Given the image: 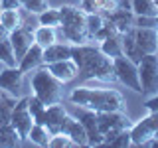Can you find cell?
<instances>
[{
	"instance_id": "obj_1",
	"label": "cell",
	"mask_w": 158,
	"mask_h": 148,
	"mask_svg": "<svg viewBox=\"0 0 158 148\" xmlns=\"http://www.w3.org/2000/svg\"><path fill=\"white\" fill-rule=\"evenodd\" d=\"M71 57L79 67V79H99L105 83L117 81L115 69H113V59L101 51V47L79 43L71 46Z\"/></svg>"
},
{
	"instance_id": "obj_2",
	"label": "cell",
	"mask_w": 158,
	"mask_h": 148,
	"mask_svg": "<svg viewBox=\"0 0 158 148\" xmlns=\"http://www.w3.org/2000/svg\"><path fill=\"white\" fill-rule=\"evenodd\" d=\"M69 103L91 109L95 113L103 111H123V95L115 89H89L77 87L69 93Z\"/></svg>"
},
{
	"instance_id": "obj_3",
	"label": "cell",
	"mask_w": 158,
	"mask_h": 148,
	"mask_svg": "<svg viewBox=\"0 0 158 148\" xmlns=\"http://www.w3.org/2000/svg\"><path fill=\"white\" fill-rule=\"evenodd\" d=\"M61 14V26L57 30L61 32L63 42L71 43V46H79V43L89 42L87 36V14L81 8L75 6H61L59 8Z\"/></svg>"
},
{
	"instance_id": "obj_4",
	"label": "cell",
	"mask_w": 158,
	"mask_h": 148,
	"mask_svg": "<svg viewBox=\"0 0 158 148\" xmlns=\"http://www.w3.org/2000/svg\"><path fill=\"white\" fill-rule=\"evenodd\" d=\"M32 89H34V95L40 97L46 105L59 103L63 95V83L57 77H53L46 69V65L38 67L36 73L32 75Z\"/></svg>"
},
{
	"instance_id": "obj_5",
	"label": "cell",
	"mask_w": 158,
	"mask_h": 148,
	"mask_svg": "<svg viewBox=\"0 0 158 148\" xmlns=\"http://www.w3.org/2000/svg\"><path fill=\"white\" fill-rule=\"evenodd\" d=\"M97 125H99V130L103 134V144L109 146V142L121 130L131 128L132 122L121 111H103V113H97Z\"/></svg>"
},
{
	"instance_id": "obj_6",
	"label": "cell",
	"mask_w": 158,
	"mask_h": 148,
	"mask_svg": "<svg viewBox=\"0 0 158 148\" xmlns=\"http://www.w3.org/2000/svg\"><path fill=\"white\" fill-rule=\"evenodd\" d=\"M138 65V79H140L142 93L140 95L152 97L158 93V53H146Z\"/></svg>"
},
{
	"instance_id": "obj_7",
	"label": "cell",
	"mask_w": 158,
	"mask_h": 148,
	"mask_svg": "<svg viewBox=\"0 0 158 148\" xmlns=\"http://www.w3.org/2000/svg\"><path fill=\"white\" fill-rule=\"evenodd\" d=\"M113 69H115L117 81H121L125 87L132 89L135 93H142L140 79H138V65L135 61H131L127 56L115 57L113 59Z\"/></svg>"
},
{
	"instance_id": "obj_8",
	"label": "cell",
	"mask_w": 158,
	"mask_h": 148,
	"mask_svg": "<svg viewBox=\"0 0 158 148\" xmlns=\"http://www.w3.org/2000/svg\"><path fill=\"white\" fill-rule=\"evenodd\" d=\"M73 117L85 126V130H87V146H101L103 144V134H101L99 125H97V113L91 111V109L73 105Z\"/></svg>"
},
{
	"instance_id": "obj_9",
	"label": "cell",
	"mask_w": 158,
	"mask_h": 148,
	"mask_svg": "<svg viewBox=\"0 0 158 148\" xmlns=\"http://www.w3.org/2000/svg\"><path fill=\"white\" fill-rule=\"evenodd\" d=\"M10 125L18 130V134H20L22 140H26L30 130H32V126H34V117L28 109V97L18 99L16 107H14V111H12V117H10Z\"/></svg>"
},
{
	"instance_id": "obj_10",
	"label": "cell",
	"mask_w": 158,
	"mask_h": 148,
	"mask_svg": "<svg viewBox=\"0 0 158 148\" xmlns=\"http://www.w3.org/2000/svg\"><path fill=\"white\" fill-rule=\"evenodd\" d=\"M69 113L65 111V107L59 105V103H53V105H48L40 115L34 118V122H40V125L48 126V130L52 134H59L61 132V125L65 121V117Z\"/></svg>"
},
{
	"instance_id": "obj_11",
	"label": "cell",
	"mask_w": 158,
	"mask_h": 148,
	"mask_svg": "<svg viewBox=\"0 0 158 148\" xmlns=\"http://www.w3.org/2000/svg\"><path fill=\"white\" fill-rule=\"evenodd\" d=\"M8 39H10V43H12L14 53H16V57L20 61V59L24 57V53L34 46V28H30L28 24H22L20 28L10 32Z\"/></svg>"
},
{
	"instance_id": "obj_12",
	"label": "cell",
	"mask_w": 158,
	"mask_h": 148,
	"mask_svg": "<svg viewBox=\"0 0 158 148\" xmlns=\"http://www.w3.org/2000/svg\"><path fill=\"white\" fill-rule=\"evenodd\" d=\"M24 75L26 73L20 67H6L0 71V91H6L10 95H20L24 89Z\"/></svg>"
},
{
	"instance_id": "obj_13",
	"label": "cell",
	"mask_w": 158,
	"mask_h": 148,
	"mask_svg": "<svg viewBox=\"0 0 158 148\" xmlns=\"http://www.w3.org/2000/svg\"><path fill=\"white\" fill-rule=\"evenodd\" d=\"M46 69L53 77H57L61 83H69V81L79 77V67L73 61V57L61 59V61H53V63H46Z\"/></svg>"
},
{
	"instance_id": "obj_14",
	"label": "cell",
	"mask_w": 158,
	"mask_h": 148,
	"mask_svg": "<svg viewBox=\"0 0 158 148\" xmlns=\"http://www.w3.org/2000/svg\"><path fill=\"white\" fill-rule=\"evenodd\" d=\"M59 134H67L73 142H75V146H87V130H85V126H83L73 115H67L65 117Z\"/></svg>"
},
{
	"instance_id": "obj_15",
	"label": "cell",
	"mask_w": 158,
	"mask_h": 148,
	"mask_svg": "<svg viewBox=\"0 0 158 148\" xmlns=\"http://www.w3.org/2000/svg\"><path fill=\"white\" fill-rule=\"evenodd\" d=\"M135 38L144 53H158V28H135Z\"/></svg>"
},
{
	"instance_id": "obj_16",
	"label": "cell",
	"mask_w": 158,
	"mask_h": 148,
	"mask_svg": "<svg viewBox=\"0 0 158 148\" xmlns=\"http://www.w3.org/2000/svg\"><path fill=\"white\" fill-rule=\"evenodd\" d=\"M42 65H44V47L38 46V43L34 42V46L30 47L26 53H24L22 59H20L18 67L22 69L24 73H28V71H32V69L42 67Z\"/></svg>"
},
{
	"instance_id": "obj_17",
	"label": "cell",
	"mask_w": 158,
	"mask_h": 148,
	"mask_svg": "<svg viewBox=\"0 0 158 148\" xmlns=\"http://www.w3.org/2000/svg\"><path fill=\"white\" fill-rule=\"evenodd\" d=\"M71 57V43L67 42H56L52 46L44 47V65L53 61H61V59Z\"/></svg>"
},
{
	"instance_id": "obj_18",
	"label": "cell",
	"mask_w": 158,
	"mask_h": 148,
	"mask_svg": "<svg viewBox=\"0 0 158 148\" xmlns=\"http://www.w3.org/2000/svg\"><path fill=\"white\" fill-rule=\"evenodd\" d=\"M123 51H125V56L131 59V61L138 63L142 57L146 56L144 51H142V47L136 43V38H135V28H131L128 32L123 34Z\"/></svg>"
},
{
	"instance_id": "obj_19",
	"label": "cell",
	"mask_w": 158,
	"mask_h": 148,
	"mask_svg": "<svg viewBox=\"0 0 158 148\" xmlns=\"http://www.w3.org/2000/svg\"><path fill=\"white\" fill-rule=\"evenodd\" d=\"M105 18L111 20L121 34L128 32L131 28H135V12H132V10H113Z\"/></svg>"
},
{
	"instance_id": "obj_20",
	"label": "cell",
	"mask_w": 158,
	"mask_h": 148,
	"mask_svg": "<svg viewBox=\"0 0 158 148\" xmlns=\"http://www.w3.org/2000/svg\"><path fill=\"white\" fill-rule=\"evenodd\" d=\"M99 47H101V51L105 53V56H109L111 59L125 56V51H123V34H118V36H113V38L103 39Z\"/></svg>"
},
{
	"instance_id": "obj_21",
	"label": "cell",
	"mask_w": 158,
	"mask_h": 148,
	"mask_svg": "<svg viewBox=\"0 0 158 148\" xmlns=\"http://www.w3.org/2000/svg\"><path fill=\"white\" fill-rule=\"evenodd\" d=\"M34 42L42 47H48L52 43L57 42V28H49V26H40L34 30Z\"/></svg>"
},
{
	"instance_id": "obj_22",
	"label": "cell",
	"mask_w": 158,
	"mask_h": 148,
	"mask_svg": "<svg viewBox=\"0 0 158 148\" xmlns=\"http://www.w3.org/2000/svg\"><path fill=\"white\" fill-rule=\"evenodd\" d=\"M0 24H2L8 32H12V30H16L24 24V18H22V14H20V10H2V12H0Z\"/></svg>"
},
{
	"instance_id": "obj_23",
	"label": "cell",
	"mask_w": 158,
	"mask_h": 148,
	"mask_svg": "<svg viewBox=\"0 0 158 148\" xmlns=\"http://www.w3.org/2000/svg\"><path fill=\"white\" fill-rule=\"evenodd\" d=\"M52 136L53 134L48 130V126L40 125V122H34L32 130H30V134H28V138L34 142V144H38V146H49V138Z\"/></svg>"
},
{
	"instance_id": "obj_24",
	"label": "cell",
	"mask_w": 158,
	"mask_h": 148,
	"mask_svg": "<svg viewBox=\"0 0 158 148\" xmlns=\"http://www.w3.org/2000/svg\"><path fill=\"white\" fill-rule=\"evenodd\" d=\"M20 142H22V138L10 122L0 126V146H18Z\"/></svg>"
},
{
	"instance_id": "obj_25",
	"label": "cell",
	"mask_w": 158,
	"mask_h": 148,
	"mask_svg": "<svg viewBox=\"0 0 158 148\" xmlns=\"http://www.w3.org/2000/svg\"><path fill=\"white\" fill-rule=\"evenodd\" d=\"M135 16H158V6L154 0H131Z\"/></svg>"
},
{
	"instance_id": "obj_26",
	"label": "cell",
	"mask_w": 158,
	"mask_h": 148,
	"mask_svg": "<svg viewBox=\"0 0 158 148\" xmlns=\"http://www.w3.org/2000/svg\"><path fill=\"white\" fill-rule=\"evenodd\" d=\"M0 61L4 63L6 67H18V57H16V53H14V47H12V43H10V39H2L0 42Z\"/></svg>"
},
{
	"instance_id": "obj_27",
	"label": "cell",
	"mask_w": 158,
	"mask_h": 148,
	"mask_svg": "<svg viewBox=\"0 0 158 148\" xmlns=\"http://www.w3.org/2000/svg\"><path fill=\"white\" fill-rule=\"evenodd\" d=\"M40 16V26H49V28H59L61 26V14H59V8H48L44 10Z\"/></svg>"
},
{
	"instance_id": "obj_28",
	"label": "cell",
	"mask_w": 158,
	"mask_h": 148,
	"mask_svg": "<svg viewBox=\"0 0 158 148\" xmlns=\"http://www.w3.org/2000/svg\"><path fill=\"white\" fill-rule=\"evenodd\" d=\"M105 24V16L103 14H87V36L89 39H95V34L101 30Z\"/></svg>"
},
{
	"instance_id": "obj_29",
	"label": "cell",
	"mask_w": 158,
	"mask_h": 148,
	"mask_svg": "<svg viewBox=\"0 0 158 148\" xmlns=\"http://www.w3.org/2000/svg\"><path fill=\"white\" fill-rule=\"evenodd\" d=\"M118 34H121V32L117 30L115 24H113L111 20H107V18H105V24H103L101 30H99V32L95 34V39H97V42H103V39L113 38V36H118Z\"/></svg>"
},
{
	"instance_id": "obj_30",
	"label": "cell",
	"mask_w": 158,
	"mask_h": 148,
	"mask_svg": "<svg viewBox=\"0 0 158 148\" xmlns=\"http://www.w3.org/2000/svg\"><path fill=\"white\" fill-rule=\"evenodd\" d=\"M109 146H115V148H128V146H132L131 128H127V130H121L111 142H109Z\"/></svg>"
},
{
	"instance_id": "obj_31",
	"label": "cell",
	"mask_w": 158,
	"mask_h": 148,
	"mask_svg": "<svg viewBox=\"0 0 158 148\" xmlns=\"http://www.w3.org/2000/svg\"><path fill=\"white\" fill-rule=\"evenodd\" d=\"M24 10H28L30 14H42L44 10H48V0H26L22 4Z\"/></svg>"
},
{
	"instance_id": "obj_32",
	"label": "cell",
	"mask_w": 158,
	"mask_h": 148,
	"mask_svg": "<svg viewBox=\"0 0 158 148\" xmlns=\"http://www.w3.org/2000/svg\"><path fill=\"white\" fill-rule=\"evenodd\" d=\"M67 146H75V142L67 134H53L49 138V148H67Z\"/></svg>"
},
{
	"instance_id": "obj_33",
	"label": "cell",
	"mask_w": 158,
	"mask_h": 148,
	"mask_svg": "<svg viewBox=\"0 0 158 148\" xmlns=\"http://www.w3.org/2000/svg\"><path fill=\"white\" fill-rule=\"evenodd\" d=\"M46 107H48V105H46V103H44L40 97H36V95L28 97V109H30V113H32V117H34V118H36Z\"/></svg>"
},
{
	"instance_id": "obj_34",
	"label": "cell",
	"mask_w": 158,
	"mask_h": 148,
	"mask_svg": "<svg viewBox=\"0 0 158 148\" xmlns=\"http://www.w3.org/2000/svg\"><path fill=\"white\" fill-rule=\"evenodd\" d=\"M135 28H158L156 16H135Z\"/></svg>"
},
{
	"instance_id": "obj_35",
	"label": "cell",
	"mask_w": 158,
	"mask_h": 148,
	"mask_svg": "<svg viewBox=\"0 0 158 148\" xmlns=\"http://www.w3.org/2000/svg\"><path fill=\"white\" fill-rule=\"evenodd\" d=\"M0 8L2 10H24L20 0H0Z\"/></svg>"
},
{
	"instance_id": "obj_36",
	"label": "cell",
	"mask_w": 158,
	"mask_h": 148,
	"mask_svg": "<svg viewBox=\"0 0 158 148\" xmlns=\"http://www.w3.org/2000/svg\"><path fill=\"white\" fill-rule=\"evenodd\" d=\"M144 107L148 109V111H158V93H156V95H152V97H148V99H146Z\"/></svg>"
},
{
	"instance_id": "obj_37",
	"label": "cell",
	"mask_w": 158,
	"mask_h": 148,
	"mask_svg": "<svg viewBox=\"0 0 158 148\" xmlns=\"http://www.w3.org/2000/svg\"><path fill=\"white\" fill-rule=\"evenodd\" d=\"M8 36H10V32H8V30L2 26V24H0V42H2V39H6Z\"/></svg>"
},
{
	"instance_id": "obj_38",
	"label": "cell",
	"mask_w": 158,
	"mask_h": 148,
	"mask_svg": "<svg viewBox=\"0 0 158 148\" xmlns=\"http://www.w3.org/2000/svg\"><path fill=\"white\" fill-rule=\"evenodd\" d=\"M144 146H150V148H158V136L150 138V140H146V144H144Z\"/></svg>"
},
{
	"instance_id": "obj_39",
	"label": "cell",
	"mask_w": 158,
	"mask_h": 148,
	"mask_svg": "<svg viewBox=\"0 0 158 148\" xmlns=\"http://www.w3.org/2000/svg\"><path fill=\"white\" fill-rule=\"evenodd\" d=\"M2 125H8V122L4 121V117H2V115H0V126H2Z\"/></svg>"
},
{
	"instance_id": "obj_40",
	"label": "cell",
	"mask_w": 158,
	"mask_h": 148,
	"mask_svg": "<svg viewBox=\"0 0 158 148\" xmlns=\"http://www.w3.org/2000/svg\"><path fill=\"white\" fill-rule=\"evenodd\" d=\"M154 2H156V6H158V0H154Z\"/></svg>"
},
{
	"instance_id": "obj_41",
	"label": "cell",
	"mask_w": 158,
	"mask_h": 148,
	"mask_svg": "<svg viewBox=\"0 0 158 148\" xmlns=\"http://www.w3.org/2000/svg\"><path fill=\"white\" fill-rule=\"evenodd\" d=\"M156 24H158V16H156Z\"/></svg>"
}]
</instances>
